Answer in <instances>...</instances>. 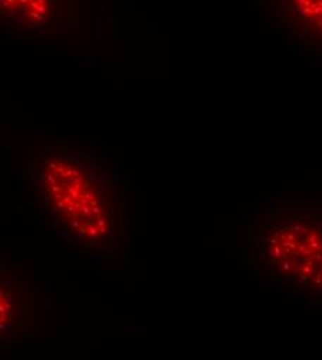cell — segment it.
<instances>
[{
	"instance_id": "6da1fadb",
	"label": "cell",
	"mask_w": 322,
	"mask_h": 360,
	"mask_svg": "<svg viewBox=\"0 0 322 360\" xmlns=\"http://www.w3.org/2000/svg\"><path fill=\"white\" fill-rule=\"evenodd\" d=\"M37 10H38L39 13H45V11H47V7H45V6H38Z\"/></svg>"
}]
</instances>
